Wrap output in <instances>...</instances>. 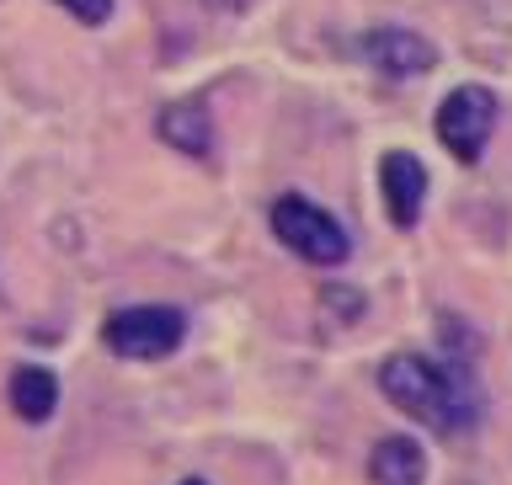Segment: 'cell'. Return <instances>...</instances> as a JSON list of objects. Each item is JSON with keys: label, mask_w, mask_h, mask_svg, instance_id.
I'll use <instances>...</instances> for the list:
<instances>
[{"label": "cell", "mask_w": 512, "mask_h": 485, "mask_svg": "<svg viewBox=\"0 0 512 485\" xmlns=\"http://www.w3.org/2000/svg\"><path fill=\"white\" fill-rule=\"evenodd\" d=\"M368 475L374 485H422L427 480V448L416 438H379L374 454H368Z\"/></svg>", "instance_id": "52a82bcc"}, {"label": "cell", "mask_w": 512, "mask_h": 485, "mask_svg": "<svg viewBox=\"0 0 512 485\" xmlns=\"http://www.w3.org/2000/svg\"><path fill=\"white\" fill-rule=\"evenodd\" d=\"M379 390L395 411H406L411 422H422L443 438H459L480 422V395L475 384L448 363H432L422 352H390L379 363Z\"/></svg>", "instance_id": "6da1fadb"}, {"label": "cell", "mask_w": 512, "mask_h": 485, "mask_svg": "<svg viewBox=\"0 0 512 485\" xmlns=\"http://www.w3.org/2000/svg\"><path fill=\"white\" fill-rule=\"evenodd\" d=\"M102 342H107L112 358H128V363L171 358V352L187 342V315L171 310V304H134V310H112L107 326H102Z\"/></svg>", "instance_id": "3957f363"}, {"label": "cell", "mask_w": 512, "mask_h": 485, "mask_svg": "<svg viewBox=\"0 0 512 485\" xmlns=\"http://www.w3.org/2000/svg\"><path fill=\"white\" fill-rule=\"evenodd\" d=\"M363 59L374 64L379 75H422L438 64V48H432L422 32H411V27H379V32H368L363 38Z\"/></svg>", "instance_id": "8992f818"}, {"label": "cell", "mask_w": 512, "mask_h": 485, "mask_svg": "<svg viewBox=\"0 0 512 485\" xmlns=\"http://www.w3.org/2000/svg\"><path fill=\"white\" fill-rule=\"evenodd\" d=\"M182 485H208V480H182Z\"/></svg>", "instance_id": "7c38bea8"}, {"label": "cell", "mask_w": 512, "mask_h": 485, "mask_svg": "<svg viewBox=\"0 0 512 485\" xmlns=\"http://www.w3.org/2000/svg\"><path fill=\"white\" fill-rule=\"evenodd\" d=\"M208 6H219V11H246L251 0H208Z\"/></svg>", "instance_id": "8fae6325"}, {"label": "cell", "mask_w": 512, "mask_h": 485, "mask_svg": "<svg viewBox=\"0 0 512 485\" xmlns=\"http://www.w3.org/2000/svg\"><path fill=\"white\" fill-rule=\"evenodd\" d=\"M160 139L176 144L182 155H208L214 150V123H208L203 102H176L160 112Z\"/></svg>", "instance_id": "9c48e42d"}, {"label": "cell", "mask_w": 512, "mask_h": 485, "mask_svg": "<svg viewBox=\"0 0 512 485\" xmlns=\"http://www.w3.org/2000/svg\"><path fill=\"white\" fill-rule=\"evenodd\" d=\"M272 235L310 267H342L352 256V235L336 224V214H326L310 198H299V192L272 203Z\"/></svg>", "instance_id": "7a4b0ae2"}, {"label": "cell", "mask_w": 512, "mask_h": 485, "mask_svg": "<svg viewBox=\"0 0 512 485\" xmlns=\"http://www.w3.org/2000/svg\"><path fill=\"white\" fill-rule=\"evenodd\" d=\"M64 11L75 16V22H86V27H96V22H107L112 16V0H59Z\"/></svg>", "instance_id": "30bf717a"}, {"label": "cell", "mask_w": 512, "mask_h": 485, "mask_svg": "<svg viewBox=\"0 0 512 485\" xmlns=\"http://www.w3.org/2000/svg\"><path fill=\"white\" fill-rule=\"evenodd\" d=\"M496 91L491 86H459V91H448L443 96V107H438V139H443V150L464 160V166H475L480 155H486V139H491V128H496Z\"/></svg>", "instance_id": "277c9868"}, {"label": "cell", "mask_w": 512, "mask_h": 485, "mask_svg": "<svg viewBox=\"0 0 512 485\" xmlns=\"http://www.w3.org/2000/svg\"><path fill=\"white\" fill-rule=\"evenodd\" d=\"M11 411L22 416V422H48V416L59 411V379L48 374V368H38V363H22L11 374Z\"/></svg>", "instance_id": "ba28073f"}, {"label": "cell", "mask_w": 512, "mask_h": 485, "mask_svg": "<svg viewBox=\"0 0 512 485\" xmlns=\"http://www.w3.org/2000/svg\"><path fill=\"white\" fill-rule=\"evenodd\" d=\"M379 192H384V208L400 230H411L422 219V203H427V166L406 150H390L379 160Z\"/></svg>", "instance_id": "5b68a950"}]
</instances>
